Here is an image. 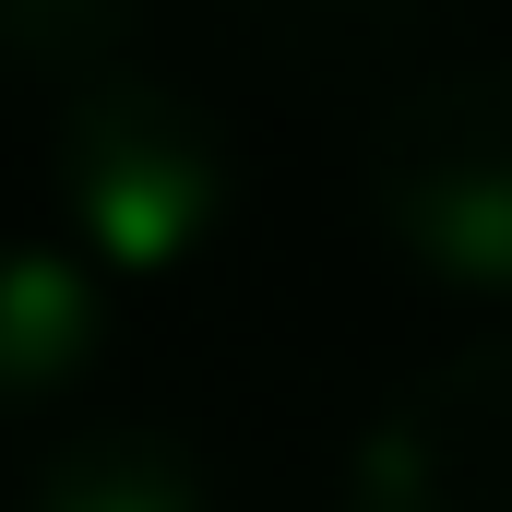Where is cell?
<instances>
[{
	"mask_svg": "<svg viewBox=\"0 0 512 512\" xmlns=\"http://www.w3.org/2000/svg\"><path fill=\"white\" fill-rule=\"evenodd\" d=\"M48 179H60L72 251L96 262V274H179L227 227L239 155H227V131H215L203 96H179L143 60H108V72L60 84Z\"/></svg>",
	"mask_w": 512,
	"mask_h": 512,
	"instance_id": "obj_1",
	"label": "cell"
},
{
	"mask_svg": "<svg viewBox=\"0 0 512 512\" xmlns=\"http://www.w3.org/2000/svg\"><path fill=\"white\" fill-rule=\"evenodd\" d=\"M370 227L429 286L512 298V60L405 84L370 131Z\"/></svg>",
	"mask_w": 512,
	"mask_h": 512,
	"instance_id": "obj_2",
	"label": "cell"
},
{
	"mask_svg": "<svg viewBox=\"0 0 512 512\" xmlns=\"http://www.w3.org/2000/svg\"><path fill=\"white\" fill-rule=\"evenodd\" d=\"M346 512H512V334L441 346L358 429Z\"/></svg>",
	"mask_w": 512,
	"mask_h": 512,
	"instance_id": "obj_3",
	"label": "cell"
},
{
	"mask_svg": "<svg viewBox=\"0 0 512 512\" xmlns=\"http://www.w3.org/2000/svg\"><path fill=\"white\" fill-rule=\"evenodd\" d=\"M108 358V274L72 239H0V417L48 405Z\"/></svg>",
	"mask_w": 512,
	"mask_h": 512,
	"instance_id": "obj_4",
	"label": "cell"
},
{
	"mask_svg": "<svg viewBox=\"0 0 512 512\" xmlns=\"http://www.w3.org/2000/svg\"><path fill=\"white\" fill-rule=\"evenodd\" d=\"M12 512H215L203 489V453L179 429H143V417H108V429H72Z\"/></svg>",
	"mask_w": 512,
	"mask_h": 512,
	"instance_id": "obj_5",
	"label": "cell"
},
{
	"mask_svg": "<svg viewBox=\"0 0 512 512\" xmlns=\"http://www.w3.org/2000/svg\"><path fill=\"white\" fill-rule=\"evenodd\" d=\"M143 24H155V0H0V60L84 84V72L131 60V36H143Z\"/></svg>",
	"mask_w": 512,
	"mask_h": 512,
	"instance_id": "obj_6",
	"label": "cell"
},
{
	"mask_svg": "<svg viewBox=\"0 0 512 512\" xmlns=\"http://www.w3.org/2000/svg\"><path fill=\"white\" fill-rule=\"evenodd\" d=\"M429 12L441 0H239V24L286 36V48H370V36H405Z\"/></svg>",
	"mask_w": 512,
	"mask_h": 512,
	"instance_id": "obj_7",
	"label": "cell"
}]
</instances>
